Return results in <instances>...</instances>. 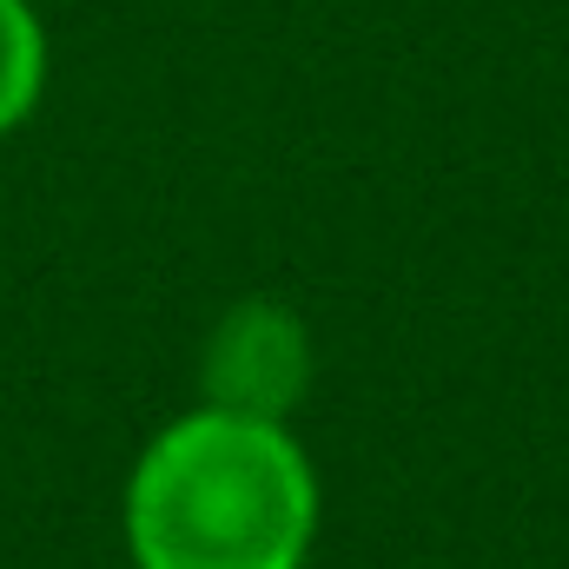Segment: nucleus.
I'll list each match as a JSON object with an SVG mask.
<instances>
[{"label": "nucleus", "mask_w": 569, "mask_h": 569, "mask_svg": "<svg viewBox=\"0 0 569 569\" xmlns=\"http://www.w3.org/2000/svg\"><path fill=\"white\" fill-rule=\"evenodd\" d=\"M318 490L298 443L266 418L199 411L133 470L127 537L140 569H298Z\"/></svg>", "instance_id": "1"}, {"label": "nucleus", "mask_w": 569, "mask_h": 569, "mask_svg": "<svg viewBox=\"0 0 569 569\" xmlns=\"http://www.w3.org/2000/svg\"><path fill=\"white\" fill-rule=\"evenodd\" d=\"M206 385H212V411L272 425L305 391V331L279 305H239L206 351Z\"/></svg>", "instance_id": "2"}, {"label": "nucleus", "mask_w": 569, "mask_h": 569, "mask_svg": "<svg viewBox=\"0 0 569 569\" xmlns=\"http://www.w3.org/2000/svg\"><path fill=\"white\" fill-rule=\"evenodd\" d=\"M40 73H47L40 20L27 13V0H0V133L27 120V107L40 100Z\"/></svg>", "instance_id": "3"}]
</instances>
